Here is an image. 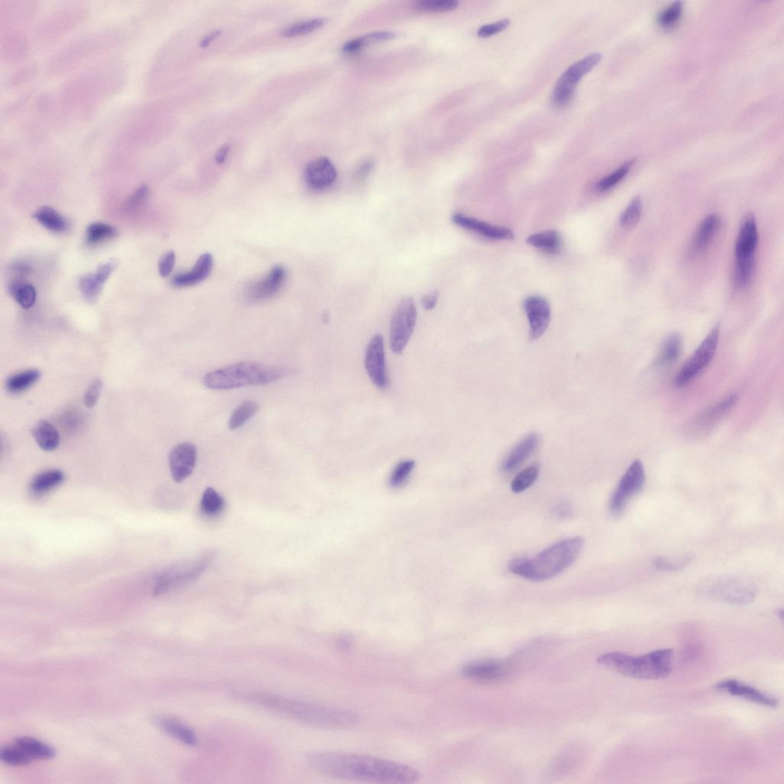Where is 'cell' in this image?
<instances>
[{"label": "cell", "mask_w": 784, "mask_h": 784, "mask_svg": "<svg viewBox=\"0 0 784 784\" xmlns=\"http://www.w3.org/2000/svg\"><path fill=\"white\" fill-rule=\"evenodd\" d=\"M307 761L317 772L338 779L403 784L421 778L419 771L409 765L370 755L317 751L309 754Z\"/></svg>", "instance_id": "6da1fadb"}, {"label": "cell", "mask_w": 784, "mask_h": 784, "mask_svg": "<svg viewBox=\"0 0 784 784\" xmlns=\"http://www.w3.org/2000/svg\"><path fill=\"white\" fill-rule=\"evenodd\" d=\"M246 700L264 710L289 717L315 728L329 730H348L360 725V716L339 708L314 703L289 700L266 693L247 695Z\"/></svg>", "instance_id": "7a4b0ae2"}, {"label": "cell", "mask_w": 784, "mask_h": 784, "mask_svg": "<svg viewBox=\"0 0 784 784\" xmlns=\"http://www.w3.org/2000/svg\"><path fill=\"white\" fill-rule=\"evenodd\" d=\"M584 538H567L547 547L532 559L521 558L510 562L512 573L531 581H543L564 572L577 559L583 550Z\"/></svg>", "instance_id": "3957f363"}, {"label": "cell", "mask_w": 784, "mask_h": 784, "mask_svg": "<svg viewBox=\"0 0 784 784\" xmlns=\"http://www.w3.org/2000/svg\"><path fill=\"white\" fill-rule=\"evenodd\" d=\"M674 650L663 649L635 657L620 652L602 654L598 664L620 675L637 679L665 678L672 672Z\"/></svg>", "instance_id": "277c9868"}, {"label": "cell", "mask_w": 784, "mask_h": 784, "mask_svg": "<svg viewBox=\"0 0 784 784\" xmlns=\"http://www.w3.org/2000/svg\"><path fill=\"white\" fill-rule=\"evenodd\" d=\"M292 370L257 363L242 362L207 373L203 384L213 391H225L246 386L266 385L290 375Z\"/></svg>", "instance_id": "5b68a950"}, {"label": "cell", "mask_w": 784, "mask_h": 784, "mask_svg": "<svg viewBox=\"0 0 784 784\" xmlns=\"http://www.w3.org/2000/svg\"><path fill=\"white\" fill-rule=\"evenodd\" d=\"M759 244L756 220L752 214L743 219L735 243V281L740 288H747L752 280L755 266V253Z\"/></svg>", "instance_id": "8992f818"}, {"label": "cell", "mask_w": 784, "mask_h": 784, "mask_svg": "<svg viewBox=\"0 0 784 784\" xmlns=\"http://www.w3.org/2000/svg\"><path fill=\"white\" fill-rule=\"evenodd\" d=\"M698 593L707 599L748 606L756 597L754 585L745 580L731 577H716L703 581Z\"/></svg>", "instance_id": "52a82bcc"}, {"label": "cell", "mask_w": 784, "mask_h": 784, "mask_svg": "<svg viewBox=\"0 0 784 784\" xmlns=\"http://www.w3.org/2000/svg\"><path fill=\"white\" fill-rule=\"evenodd\" d=\"M212 552L205 553L195 560L173 567L159 576L154 592L162 594L190 584L203 574L214 559Z\"/></svg>", "instance_id": "ba28073f"}, {"label": "cell", "mask_w": 784, "mask_h": 784, "mask_svg": "<svg viewBox=\"0 0 784 784\" xmlns=\"http://www.w3.org/2000/svg\"><path fill=\"white\" fill-rule=\"evenodd\" d=\"M601 54L593 53L571 65L555 84L552 96V105L559 108L568 106L574 98L579 82L601 62Z\"/></svg>", "instance_id": "9c48e42d"}, {"label": "cell", "mask_w": 784, "mask_h": 784, "mask_svg": "<svg viewBox=\"0 0 784 784\" xmlns=\"http://www.w3.org/2000/svg\"><path fill=\"white\" fill-rule=\"evenodd\" d=\"M418 310L411 297H404L394 311L390 324V346L395 354L407 346L416 326Z\"/></svg>", "instance_id": "30bf717a"}, {"label": "cell", "mask_w": 784, "mask_h": 784, "mask_svg": "<svg viewBox=\"0 0 784 784\" xmlns=\"http://www.w3.org/2000/svg\"><path fill=\"white\" fill-rule=\"evenodd\" d=\"M720 338V329L719 326H716L678 373L675 384L678 388L691 384L710 365L719 346Z\"/></svg>", "instance_id": "8fae6325"}, {"label": "cell", "mask_w": 784, "mask_h": 784, "mask_svg": "<svg viewBox=\"0 0 784 784\" xmlns=\"http://www.w3.org/2000/svg\"><path fill=\"white\" fill-rule=\"evenodd\" d=\"M645 482L643 462L639 460L632 462L612 494L609 506L611 514L618 516L625 511L630 499L643 489Z\"/></svg>", "instance_id": "7c38bea8"}, {"label": "cell", "mask_w": 784, "mask_h": 784, "mask_svg": "<svg viewBox=\"0 0 784 784\" xmlns=\"http://www.w3.org/2000/svg\"><path fill=\"white\" fill-rule=\"evenodd\" d=\"M365 365L368 376L377 388H388L389 377L387 373L384 340L381 335H375L368 343Z\"/></svg>", "instance_id": "4fadbf2b"}, {"label": "cell", "mask_w": 784, "mask_h": 784, "mask_svg": "<svg viewBox=\"0 0 784 784\" xmlns=\"http://www.w3.org/2000/svg\"><path fill=\"white\" fill-rule=\"evenodd\" d=\"M738 399V395L734 394L712 404L689 424V431L693 436H705L732 410Z\"/></svg>", "instance_id": "5bb4252c"}, {"label": "cell", "mask_w": 784, "mask_h": 784, "mask_svg": "<svg viewBox=\"0 0 784 784\" xmlns=\"http://www.w3.org/2000/svg\"><path fill=\"white\" fill-rule=\"evenodd\" d=\"M198 453L195 446L190 442L178 443L169 453L170 473L176 483H182L190 477L195 467Z\"/></svg>", "instance_id": "9a60e30c"}, {"label": "cell", "mask_w": 784, "mask_h": 784, "mask_svg": "<svg viewBox=\"0 0 784 784\" xmlns=\"http://www.w3.org/2000/svg\"><path fill=\"white\" fill-rule=\"evenodd\" d=\"M523 306L530 323V338L538 339L545 334L550 323V304L542 297L531 296L525 300Z\"/></svg>", "instance_id": "2e32d148"}, {"label": "cell", "mask_w": 784, "mask_h": 784, "mask_svg": "<svg viewBox=\"0 0 784 784\" xmlns=\"http://www.w3.org/2000/svg\"><path fill=\"white\" fill-rule=\"evenodd\" d=\"M717 691L768 708H776L778 701L776 697L764 693L759 689L744 684L735 679H726L715 685Z\"/></svg>", "instance_id": "e0dca14e"}, {"label": "cell", "mask_w": 784, "mask_h": 784, "mask_svg": "<svg viewBox=\"0 0 784 784\" xmlns=\"http://www.w3.org/2000/svg\"><path fill=\"white\" fill-rule=\"evenodd\" d=\"M452 221L460 228L476 232L487 239L510 241L515 237L514 233L504 227L492 225L464 214H453Z\"/></svg>", "instance_id": "ac0fdd59"}, {"label": "cell", "mask_w": 784, "mask_h": 784, "mask_svg": "<svg viewBox=\"0 0 784 784\" xmlns=\"http://www.w3.org/2000/svg\"><path fill=\"white\" fill-rule=\"evenodd\" d=\"M337 178V170L326 157H319L310 162L305 170V181L314 190H324L331 186Z\"/></svg>", "instance_id": "d6986e66"}, {"label": "cell", "mask_w": 784, "mask_h": 784, "mask_svg": "<svg viewBox=\"0 0 784 784\" xmlns=\"http://www.w3.org/2000/svg\"><path fill=\"white\" fill-rule=\"evenodd\" d=\"M507 671V666L496 660L475 661L462 668V675L479 682L495 681L505 676Z\"/></svg>", "instance_id": "ffe728a7"}, {"label": "cell", "mask_w": 784, "mask_h": 784, "mask_svg": "<svg viewBox=\"0 0 784 784\" xmlns=\"http://www.w3.org/2000/svg\"><path fill=\"white\" fill-rule=\"evenodd\" d=\"M538 443H540V437L538 434H528L517 443L504 460L502 464L503 471L507 474L511 473V472L521 467L528 458L531 457L537 449Z\"/></svg>", "instance_id": "44dd1931"}, {"label": "cell", "mask_w": 784, "mask_h": 784, "mask_svg": "<svg viewBox=\"0 0 784 784\" xmlns=\"http://www.w3.org/2000/svg\"><path fill=\"white\" fill-rule=\"evenodd\" d=\"M213 266V258L209 253L201 255L194 267L186 273H179L173 279V285L186 288L198 285L210 275Z\"/></svg>", "instance_id": "7402d4cb"}, {"label": "cell", "mask_w": 784, "mask_h": 784, "mask_svg": "<svg viewBox=\"0 0 784 784\" xmlns=\"http://www.w3.org/2000/svg\"><path fill=\"white\" fill-rule=\"evenodd\" d=\"M286 280V271L282 266L273 267L268 275L255 283L250 289L251 298L255 300L267 299L275 295Z\"/></svg>", "instance_id": "603a6c76"}, {"label": "cell", "mask_w": 784, "mask_h": 784, "mask_svg": "<svg viewBox=\"0 0 784 784\" xmlns=\"http://www.w3.org/2000/svg\"><path fill=\"white\" fill-rule=\"evenodd\" d=\"M156 723L166 734L179 742L188 746H194L198 742L195 733L181 721L171 717H158Z\"/></svg>", "instance_id": "cb8c5ba5"}, {"label": "cell", "mask_w": 784, "mask_h": 784, "mask_svg": "<svg viewBox=\"0 0 784 784\" xmlns=\"http://www.w3.org/2000/svg\"><path fill=\"white\" fill-rule=\"evenodd\" d=\"M683 347L681 336L676 333L669 335L661 346L655 365L658 368H666L674 365L681 356Z\"/></svg>", "instance_id": "d4e9b609"}, {"label": "cell", "mask_w": 784, "mask_h": 784, "mask_svg": "<svg viewBox=\"0 0 784 784\" xmlns=\"http://www.w3.org/2000/svg\"><path fill=\"white\" fill-rule=\"evenodd\" d=\"M33 436L39 445L45 451H53L60 445V434L54 425L45 420L36 423Z\"/></svg>", "instance_id": "484cf974"}, {"label": "cell", "mask_w": 784, "mask_h": 784, "mask_svg": "<svg viewBox=\"0 0 784 784\" xmlns=\"http://www.w3.org/2000/svg\"><path fill=\"white\" fill-rule=\"evenodd\" d=\"M721 220L719 215L712 214L706 217L698 227L693 242L695 251L701 252L710 245L717 231L719 230Z\"/></svg>", "instance_id": "4316f807"}, {"label": "cell", "mask_w": 784, "mask_h": 784, "mask_svg": "<svg viewBox=\"0 0 784 784\" xmlns=\"http://www.w3.org/2000/svg\"><path fill=\"white\" fill-rule=\"evenodd\" d=\"M64 479L63 472L59 470L43 471L31 481L30 492L35 496H42L62 484Z\"/></svg>", "instance_id": "83f0119b"}, {"label": "cell", "mask_w": 784, "mask_h": 784, "mask_svg": "<svg viewBox=\"0 0 784 784\" xmlns=\"http://www.w3.org/2000/svg\"><path fill=\"white\" fill-rule=\"evenodd\" d=\"M16 746L21 749L28 757L33 759H52L56 754L52 746L40 740L30 738V737H21L15 742Z\"/></svg>", "instance_id": "f1b7e54d"}, {"label": "cell", "mask_w": 784, "mask_h": 784, "mask_svg": "<svg viewBox=\"0 0 784 784\" xmlns=\"http://www.w3.org/2000/svg\"><path fill=\"white\" fill-rule=\"evenodd\" d=\"M34 218L45 229L55 233L67 231L69 223L63 215L49 206L41 207L34 215Z\"/></svg>", "instance_id": "f546056e"}, {"label": "cell", "mask_w": 784, "mask_h": 784, "mask_svg": "<svg viewBox=\"0 0 784 784\" xmlns=\"http://www.w3.org/2000/svg\"><path fill=\"white\" fill-rule=\"evenodd\" d=\"M526 242L532 247L550 254L559 253L562 246L560 234L554 230L532 234L527 239Z\"/></svg>", "instance_id": "4dcf8cb0"}, {"label": "cell", "mask_w": 784, "mask_h": 784, "mask_svg": "<svg viewBox=\"0 0 784 784\" xmlns=\"http://www.w3.org/2000/svg\"><path fill=\"white\" fill-rule=\"evenodd\" d=\"M40 379L37 370H27L12 375L6 381V390L13 394H20L32 388Z\"/></svg>", "instance_id": "1f68e13d"}, {"label": "cell", "mask_w": 784, "mask_h": 784, "mask_svg": "<svg viewBox=\"0 0 784 784\" xmlns=\"http://www.w3.org/2000/svg\"><path fill=\"white\" fill-rule=\"evenodd\" d=\"M260 409L259 404L254 401H244L233 411L229 421V428L236 431L244 426Z\"/></svg>", "instance_id": "d6a6232c"}, {"label": "cell", "mask_w": 784, "mask_h": 784, "mask_svg": "<svg viewBox=\"0 0 784 784\" xmlns=\"http://www.w3.org/2000/svg\"><path fill=\"white\" fill-rule=\"evenodd\" d=\"M395 36V34L392 32H377L368 34L346 42L343 47V52L346 54L356 53L368 45L375 42L388 41L394 39Z\"/></svg>", "instance_id": "836d02e7"}, {"label": "cell", "mask_w": 784, "mask_h": 784, "mask_svg": "<svg viewBox=\"0 0 784 784\" xmlns=\"http://www.w3.org/2000/svg\"><path fill=\"white\" fill-rule=\"evenodd\" d=\"M224 498L212 487L207 488L203 494L200 502V511L205 516H220L225 509Z\"/></svg>", "instance_id": "e575fe53"}, {"label": "cell", "mask_w": 784, "mask_h": 784, "mask_svg": "<svg viewBox=\"0 0 784 784\" xmlns=\"http://www.w3.org/2000/svg\"><path fill=\"white\" fill-rule=\"evenodd\" d=\"M9 292L18 305L24 309L31 308L36 300L35 288L23 281L13 282L9 286Z\"/></svg>", "instance_id": "d590c367"}, {"label": "cell", "mask_w": 784, "mask_h": 784, "mask_svg": "<svg viewBox=\"0 0 784 784\" xmlns=\"http://www.w3.org/2000/svg\"><path fill=\"white\" fill-rule=\"evenodd\" d=\"M694 559V555L686 553L682 555L671 557H658L654 561L656 569L664 572H677L686 568Z\"/></svg>", "instance_id": "8d00e7d4"}, {"label": "cell", "mask_w": 784, "mask_h": 784, "mask_svg": "<svg viewBox=\"0 0 784 784\" xmlns=\"http://www.w3.org/2000/svg\"><path fill=\"white\" fill-rule=\"evenodd\" d=\"M103 283H106L94 272L80 278L79 288L85 299L89 302H93L99 297Z\"/></svg>", "instance_id": "74e56055"}, {"label": "cell", "mask_w": 784, "mask_h": 784, "mask_svg": "<svg viewBox=\"0 0 784 784\" xmlns=\"http://www.w3.org/2000/svg\"><path fill=\"white\" fill-rule=\"evenodd\" d=\"M635 161V159L629 160V161L620 166L615 172L601 179L596 186L597 191L600 193L606 192L617 186L629 174Z\"/></svg>", "instance_id": "f35d334b"}, {"label": "cell", "mask_w": 784, "mask_h": 784, "mask_svg": "<svg viewBox=\"0 0 784 784\" xmlns=\"http://www.w3.org/2000/svg\"><path fill=\"white\" fill-rule=\"evenodd\" d=\"M643 211V204L639 196L632 198L626 210L620 215V224L623 229L634 228L640 222Z\"/></svg>", "instance_id": "ab89813d"}, {"label": "cell", "mask_w": 784, "mask_h": 784, "mask_svg": "<svg viewBox=\"0 0 784 784\" xmlns=\"http://www.w3.org/2000/svg\"><path fill=\"white\" fill-rule=\"evenodd\" d=\"M117 230L105 223H93L89 226L86 241L90 244H97L115 237Z\"/></svg>", "instance_id": "60d3db41"}, {"label": "cell", "mask_w": 784, "mask_h": 784, "mask_svg": "<svg viewBox=\"0 0 784 784\" xmlns=\"http://www.w3.org/2000/svg\"><path fill=\"white\" fill-rule=\"evenodd\" d=\"M458 6L459 2L455 0H421L414 4L416 11L427 13L449 12Z\"/></svg>", "instance_id": "b9f144b4"}, {"label": "cell", "mask_w": 784, "mask_h": 784, "mask_svg": "<svg viewBox=\"0 0 784 784\" xmlns=\"http://www.w3.org/2000/svg\"><path fill=\"white\" fill-rule=\"evenodd\" d=\"M540 469L538 466L528 467L521 472L512 481L513 492L519 494L531 487L540 476Z\"/></svg>", "instance_id": "7bdbcfd3"}, {"label": "cell", "mask_w": 784, "mask_h": 784, "mask_svg": "<svg viewBox=\"0 0 784 784\" xmlns=\"http://www.w3.org/2000/svg\"><path fill=\"white\" fill-rule=\"evenodd\" d=\"M327 22L325 18H317L314 20L299 23L289 26L281 33L283 36L291 38L309 34L324 26Z\"/></svg>", "instance_id": "ee69618b"}, {"label": "cell", "mask_w": 784, "mask_h": 784, "mask_svg": "<svg viewBox=\"0 0 784 784\" xmlns=\"http://www.w3.org/2000/svg\"><path fill=\"white\" fill-rule=\"evenodd\" d=\"M415 462L411 460H402L393 469L390 477V485L393 488L402 487L408 481L414 468Z\"/></svg>", "instance_id": "f6af8a7d"}, {"label": "cell", "mask_w": 784, "mask_h": 784, "mask_svg": "<svg viewBox=\"0 0 784 784\" xmlns=\"http://www.w3.org/2000/svg\"><path fill=\"white\" fill-rule=\"evenodd\" d=\"M0 759L5 763L13 765V766H21V765H26L32 761V759L28 756L21 749H18L17 746L15 747H4L0 751Z\"/></svg>", "instance_id": "bcb514c9"}, {"label": "cell", "mask_w": 784, "mask_h": 784, "mask_svg": "<svg viewBox=\"0 0 784 784\" xmlns=\"http://www.w3.org/2000/svg\"><path fill=\"white\" fill-rule=\"evenodd\" d=\"M683 3L676 1L669 6L658 16V23L664 27H670L675 25L683 13Z\"/></svg>", "instance_id": "7dc6e473"}, {"label": "cell", "mask_w": 784, "mask_h": 784, "mask_svg": "<svg viewBox=\"0 0 784 784\" xmlns=\"http://www.w3.org/2000/svg\"><path fill=\"white\" fill-rule=\"evenodd\" d=\"M103 383L99 379L93 380L84 396V403L87 408L91 409L97 404L102 390Z\"/></svg>", "instance_id": "c3c4849f"}, {"label": "cell", "mask_w": 784, "mask_h": 784, "mask_svg": "<svg viewBox=\"0 0 784 784\" xmlns=\"http://www.w3.org/2000/svg\"><path fill=\"white\" fill-rule=\"evenodd\" d=\"M176 261V254L174 251H168L159 259L158 268L160 276L166 278L172 273Z\"/></svg>", "instance_id": "681fc988"}, {"label": "cell", "mask_w": 784, "mask_h": 784, "mask_svg": "<svg viewBox=\"0 0 784 784\" xmlns=\"http://www.w3.org/2000/svg\"><path fill=\"white\" fill-rule=\"evenodd\" d=\"M509 23H510L508 20H504L495 23L482 26L479 28L477 35L481 38H487L496 35L505 30L506 28L509 25Z\"/></svg>", "instance_id": "f907efd6"}, {"label": "cell", "mask_w": 784, "mask_h": 784, "mask_svg": "<svg viewBox=\"0 0 784 784\" xmlns=\"http://www.w3.org/2000/svg\"><path fill=\"white\" fill-rule=\"evenodd\" d=\"M148 195V188L145 186H141L139 190L132 196L127 203V207L130 210L137 209L141 205H143Z\"/></svg>", "instance_id": "816d5d0a"}, {"label": "cell", "mask_w": 784, "mask_h": 784, "mask_svg": "<svg viewBox=\"0 0 784 784\" xmlns=\"http://www.w3.org/2000/svg\"><path fill=\"white\" fill-rule=\"evenodd\" d=\"M438 292L437 291H433L429 294L424 296L422 298V305L425 309L431 310L436 307L438 300Z\"/></svg>", "instance_id": "f5cc1de1"}, {"label": "cell", "mask_w": 784, "mask_h": 784, "mask_svg": "<svg viewBox=\"0 0 784 784\" xmlns=\"http://www.w3.org/2000/svg\"><path fill=\"white\" fill-rule=\"evenodd\" d=\"M373 168V162L366 161L358 168L356 173V178L358 181L365 178L368 174H370Z\"/></svg>", "instance_id": "db71d44e"}, {"label": "cell", "mask_w": 784, "mask_h": 784, "mask_svg": "<svg viewBox=\"0 0 784 784\" xmlns=\"http://www.w3.org/2000/svg\"><path fill=\"white\" fill-rule=\"evenodd\" d=\"M230 149L231 147L229 145H225L217 152L215 157L217 164H222L225 162Z\"/></svg>", "instance_id": "11a10c76"}, {"label": "cell", "mask_w": 784, "mask_h": 784, "mask_svg": "<svg viewBox=\"0 0 784 784\" xmlns=\"http://www.w3.org/2000/svg\"><path fill=\"white\" fill-rule=\"evenodd\" d=\"M555 513L559 517L566 518L571 515L572 509L569 505L562 504L556 507Z\"/></svg>", "instance_id": "9f6ffc18"}, {"label": "cell", "mask_w": 784, "mask_h": 784, "mask_svg": "<svg viewBox=\"0 0 784 784\" xmlns=\"http://www.w3.org/2000/svg\"><path fill=\"white\" fill-rule=\"evenodd\" d=\"M221 30H216L206 35L200 43L201 48H206V47L209 46L217 37L221 35Z\"/></svg>", "instance_id": "6f0895ef"}]
</instances>
